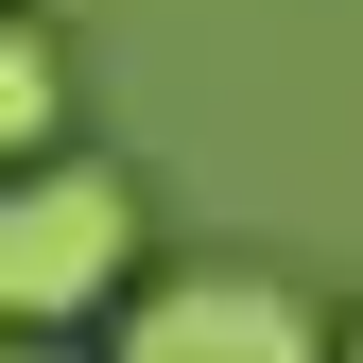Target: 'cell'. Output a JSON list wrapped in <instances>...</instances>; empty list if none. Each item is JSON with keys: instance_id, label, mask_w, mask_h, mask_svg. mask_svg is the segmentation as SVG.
Segmentation results:
<instances>
[{"instance_id": "cell-1", "label": "cell", "mask_w": 363, "mask_h": 363, "mask_svg": "<svg viewBox=\"0 0 363 363\" xmlns=\"http://www.w3.org/2000/svg\"><path fill=\"white\" fill-rule=\"evenodd\" d=\"M121 277H139V173H104V156L0 173V346H52Z\"/></svg>"}, {"instance_id": "cell-3", "label": "cell", "mask_w": 363, "mask_h": 363, "mask_svg": "<svg viewBox=\"0 0 363 363\" xmlns=\"http://www.w3.org/2000/svg\"><path fill=\"white\" fill-rule=\"evenodd\" d=\"M52 139H69V35L0 0V173H35Z\"/></svg>"}, {"instance_id": "cell-2", "label": "cell", "mask_w": 363, "mask_h": 363, "mask_svg": "<svg viewBox=\"0 0 363 363\" xmlns=\"http://www.w3.org/2000/svg\"><path fill=\"white\" fill-rule=\"evenodd\" d=\"M121 363H329V311L259 259H173L121 294Z\"/></svg>"}, {"instance_id": "cell-5", "label": "cell", "mask_w": 363, "mask_h": 363, "mask_svg": "<svg viewBox=\"0 0 363 363\" xmlns=\"http://www.w3.org/2000/svg\"><path fill=\"white\" fill-rule=\"evenodd\" d=\"M0 363H52V346H0Z\"/></svg>"}, {"instance_id": "cell-4", "label": "cell", "mask_w": 363, "mask_h": 363, "mask_svg": "<svg viewBox=\"0 0 363 363\" xmlns=\"http://www.w3.org/2000/svg\"><path fill=\"white\" fill-rule=\"evenodd\" d=\"M329 363H363V311H346V329H329Z\"/></svg>"}]
</instances>
